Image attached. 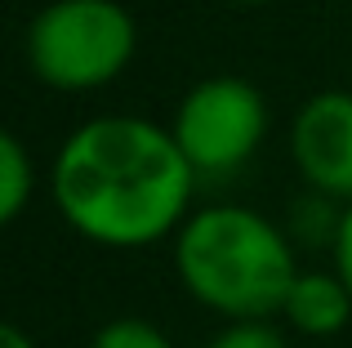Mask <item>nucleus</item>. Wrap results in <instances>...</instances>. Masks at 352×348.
<instances>
[{"instance_id":"10","label":"nucleus","mask_w":352,"mask_h":348,"mask_svg":"<svg viewBox=\"0 0 352 348\" xmlns=\"http://www.w3.org/2000/svg\"><path fill=\"white\" fill-rule=\"evenodd\" d=\"M335 272L352 290V201L344 206V224H339V237H335Z\"/></svg>"},{"instance_id":"6","label":"nucleus","mask_w":352,"mask_h":348,"mask_svg":"<svg viewBox=\"0 0 352 348\" xmlns=\"http://www.w3.org/2000/svg\"><path fill=\"white\" fill-rule=\"evenodd\" d=\"M285 322L299 335H339L352 322V290L339 272H299L285 295Z\"/></svg>"},{"instance_id":"11","label":"nucleus","mask_w":352,"mask_h":348,"mask_svg":"<svg viewBox=\"0 0 352 348\" xmlns=\"http://www.w3.org/2000/svg\"><path fill=\"white\" fill-rule=\"evenodd\" d=\"M0 348H36V340L23 331V326L5 322V326H0Z\"/></svg>"},{"instance_id":"8","label":"nucleus","mask_w":352,"mask_h":348,"mask_svg":"<svg viewBox=\"0 0 352 348\" xmlns=\"http://www.w3.org/2000/svg\"><path fill=\"white\" fill-rule=\"evenodd\" d=\"M89 348H174L165 340L161 326L143 322V317H112L107 326H98Z\"/></svg>"},{"instance_id":"1","label":"nucleus","mask_w":352,"mask_h":348,"mask_svg":"<svg viewBox=\"0 0 352 348\" xmlns=\"http://www.w3.org/2000/svg\"><path fill=\"white\" fill-rule=\"evenodd\" d=\"M197 170L174 130L138 116H94L67 134L50 170L58 215L85 241L134 250L188 224Z\"/></svg>"},{"instance_id":"5","label":"nucleus","mask_w":352,"mask_h":348,"mask_svg":"<svg viewBox=\"0 0 352 348\" xmlns=\"http://www.w3.org/2000/svg\"><path fill=\"white\" fill-rule=\"evenodd\" d=\"M294 166L312 192L330 201H352V94L321 89L299 107L290 125Z\"/></svg>"},{"instance_id":"9","label":"nucleus","mask_w":352,"mask_h":348,"mask_svg":"<svg viewBox=\"0 0 352 348\" xmlns=\"http://www.w3.org/2000/svg\"><path fill=\"white\" fill-rule=\"evenodd\" d=\"M206 348H290L272 322H228Z\"/></svg>"},{"instance_id":"12","label":"nucleus","mask_w":352,"mask_h":348,"mask_svg":"<svg viewBox=\"0 0 352 348\" xmlns=\"http://www.w3.org/2000/svg\"><path fill=\"white\" fill-rule=\"evenodd\" d=\"M228 5H250L254 9V5H272V0H228Z\"/></svg>"},{"instance_id":"2","label":"nucleus","mask_w":352,"mask_h":348,"mask_svg":"<svg viewBox=\"0 0 352 348\" xmlns=\"http://www.w3.org/2000/svg\"><path fill=\"white\" fill-rule=\"evenodd\" d=\"M174 268L197 304L232 322H267L285 308L294 250L272 219L245 206H210L174 232Z\"/></svg>"},{"instance_id":"3","label":"nucleus","mask_w":352,"mask_h":348,"mask_svg":"<svg viewBox=\"0 0 352 348\" xmlns=\"http://www.w3.org/2000/svg\"><path fill=\"white\" fill-rule=\"evenodd\" d=\"M27 67L63 94L112 85L138 50V27L116 0H50L27 27Z\"/></svg>"},{"instance_id":"7","label":"nucleus","mask_w":352,"mask_h":348,"mask_svg":"<svg viewBox=\"0 0 352 348\" xmlns=\"http://www.w3.org/2000/svg\"><path fill=\"white\" fill-rule=\"evenodd\" d=\"M36 192V166L18 134H0V219L14 224Z\"/></svg>"},{"instance_id":"4","label":"nucleus","mask_w":352,"mask_h":348,"mask_svg":"<svg viewBox=\"0 0 352 348\" xmlns=\"http://www.w3.org/2000/svg\"><path fill=\"white\" fill-rule=\"evenodd\" d=\"M170 130L197 179H223L258 152L267 134V103L250 80L210 76L183 94Z\"/></svg>"}]
</instances>
